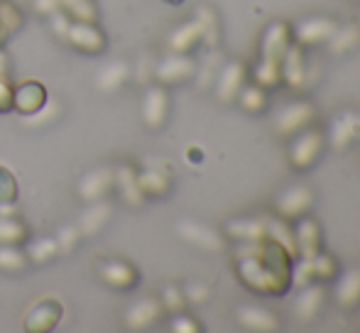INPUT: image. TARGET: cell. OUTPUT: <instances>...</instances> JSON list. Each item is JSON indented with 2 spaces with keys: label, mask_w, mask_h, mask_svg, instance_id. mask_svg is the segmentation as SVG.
Segmentation results:
<instances>
[{
  "label": "cell",
  "mask_w": 360,
  "mask_h": 333,
  "mask_svg": "<svg viewBox=\"0 0 360 333\" xmlns=\"http://www.w3.org/2000/svg\"><path fill=\"white\" fill-rule=\"evenodd\" d=\"M282 67H280V74L282 79H285L287 84L297 86V89H302L304 81H307V69H304V59H302V52H299L297 47L287 49L285 54H282Z\"/></svg>",
  "instance_id": "23"
},
{
  "label": "cell",
  "mask_w": 360,
  "mask_h": 333,
  "mask_svg": "<svg viewBox=\"0 0 360 333\" xmlns=\"http://www.w3.org/2000/svg\"><path fill=\"white\" fill-rule=\"evenodd\" d=\"M130 79V64L125 59H108L103 67L96 72V89L101 93H115Z\"/></svg>",
  "instance_id": "12"
},
{
  "label": "cell",
  "mask_w": 360,
  "mask_h": 333,
  "mask_svg": "<svg viewBox=\"0 0 360 333\" xmlns=\"http://www.w3.org/2000/svg\"><path fill=\"white\" fill-rule=\"evenodd\" d=\"M0 77H10V57L3 47H0Z\"/></svg>",
  "instance_id": "47"
},
{
  "label": "cell",
  "mask_w": 360,
  "mask_h": 333,
  "mask_svg": "<svg viewBox=\"0 0 360 333\" xmlns=\"http://www.w3.org/2000/svg\"><path fill=\"white\" fill-rule=\"evenodd\" d=\"M18 179L8 166L0 164V206H15L18 201Z\"/></svg>",
  "instance_id": "34"
},
{
  "label": "cell",
  "mask_w": 360,
  "mask_h": 333,
  "mask_svg": "<svg viewBox=\"0 0 360 333\" xmlns=\"http://www.w3.org/2000/svg\"><path fill=\"white\" fill-rule=\"evenodd\" d=\"M206 296H209V287H204V285H189L184 289V299L189 301V304H204Z\"/></svg>",
  "instance_id": "43"
},
{
  "label": "cell",
  "mask_w": 360,
  "mask_h": 333,
  "mask_svg": "<svg viewBox=\"0 0 360 333\" xmlns=\"http://www.w3.org/2000/svg\"><path fill=\"white\" fill-rule=\"evenodd\" d=\"M360 299V270H348L336 287V301L341 306H353Z\"/></svg>",
  "instance_id": "27"
},
{
  "label": "cell",
  "mask_w": 360,
  "mask_h": 333,
  "mask_svg": "<svg viewBox=\"0 0 360 333\" xmlns=\"http://www.w3.org/2000/svg\"><path fill=\"white\" fill-rule=\"evenodd\" d=\"M25 252L30 257V265H49L54 257H59V245L54 235H37L25 240Z\"/></svg>",
  "instance_id": "16"
},
{
  "label": "cell",
  "mask_w": 360,
  "mask_h": 333,
  "mask_svg": "<svg viewBox=\"0 0 360 333\" xmlns=\"http://www.w3.org/2000/svg\"><path fill=\"white\" fill-rule=\"evenodd\" d=\"M356 138H360V115H356Z\"/></svg>",
  "instance_id": "48"
},
{
  "label": "cell",
  "mask_w": 360,
  "mask_h": 333,
  "mask_svg": "<svg viewBox=\"0 0 360 333\" xmlns=\"http://www.w3.org/2000/svg\"><path fill=\"white\" fill-rule=\"evenodd\" d=\"M289 47V34H287V27L285 25H272L267 27L265 37H262V59H275L280 62L282 54L287 52Z\"/></svg>",
  "instance_id": "21"
},
{
  "label": "cell",
  "mask_w": 360,
  "mask_h": 333,
  "mask_svg": "<svg viewBox=\"0 0 360 333\" xmlns=\"http://www.w3.org/2000/svg\"><path fill=\"white\" fill-rule=\"evenodd\" d=\"M57 245H59V255H69V252H74L76 248L81 245V230L76 223H69V226H62V228L57 230Z\"/></svg>",
  "instance_id": "35"
},
{
  "label": "cell",
  "mask_w": 360,
  "mask_h": 333,
  "mask_svg": "<svg viewBox=\"0 0 360 333\" xmlns=\"http://www.w3.org/2000/svg\"><path fill=\"white\" fill-rule=\"evenodd\" d=\"M176 233L186 240V243L196 245L201 250H221L223 248V238L216 233L214 228L204 223H196V221H179L176 223Z\"/></svg>",
  "instance_id": "11"
},
{
  "label": "cell",
  "mask_w": 360,
  "mask_h": 333,
  "mask_svg": "<svg viewBox=\"0 0 360 333\" xmlns=\"http://www.w3.org/2000/svg\"><path fill=\"white\" fill-rule=\"evenodd\" d=\"M167 113H169V93L162 84L147 86L143 100H140V115H143V123L150 130H157L165 125Z\"/></svg>",
  "instance_id": "5"
},
{
  "label": "cell",
  "mask_w": 360,
  "mask_h": 333,
  "mask_svg": "<svg viewBox=\"0 0 360 333\" xmlns=\"http://www.w3.org/2000/svg\"><path fill=\"white\" fill-rule=\"evenodd\" d=\"M356 138V115L353 113H346L333 123L331 128V143L336 148H346L351 140Z\"/></svg>",
  "instance_id": "32"
},
{
  "label": "cell",
  "mask_w": 360,
  "mask_h": 333,
  "mask_svg": "<svg viewBox=\"0 0 360 333\" xmlns=\"http://www.w3.org/2000/svg\"><path fill=\"white\" fill-rule=\"evenodd\" d=\"M110 191H113V166H96L81 174V179L76 181V196L84 204L105 199Z\"/></svg>",
  "instance_id": "4"
},
{
  "label": "cell",
  "mask_w": 360,
  "mask_h": 333,
  "mask_svg": "<svg viewBox=\"0 0 360 333\" xmlns=\"http://www.w3.org/2000/svg\"><path fill=\"white\" fill-rule=\"evenodd\" d=\"M64 316V306L54 296H44L32 304V309L25 316V331L27 333H49L57 329Z\"/></svg>",
  "instance_id": "3"
},
{
  "label": "cell",
  "mask_w": 360,
  "mask_h": 333,
  "mask_svg": "<svg viewBox=\"0 0 360 333\" xmlns=\"http://www.w3.org/2000/svg\"><path fill=\"white\" fill-rule=\"evenodd\" d=\"M113 189L118 191L120 201L133 209L145 204V194L138 184V169L133 164H120L118 169H113Z\"/></svg>",
  "instance_id": "9"
},
{
  "label": "cell",
  "mask_w": 360,
  "mask_h": 333,
  "mask_svg": "<svg viewBox=\"0 0 360 333\" xmlns=\"http://www.w3.org/2000/svg\"><path fill=\"white\" fill-rule=\"evenodd\" d=\"M294 245L297 250L302 252V257L311 260L314 255L319 252V228L314 221H302L294 230Z\"/></svg>",
  "instance_id": "24"
},
{
  "label": "cell",
  "mask_w": 360,
  "mask_h": 333,
  "mask_svg": "<svg viewBox=\"0 0 360 333\" xmlns=\"http://www.w3.org/2000/svg\"><path fill=\"white\" fill-rule=\"evenodd\" d=\"M30 267V257L22 245H0V272L20 275Z\"/></svg>",
  "instance_id": "26"
},
{
  "label": "cell",
  "mask_w": 360,
  "mask_h": 333,
  "mask_svg": "<svg viewBox=\"0 0 360 333\" xmlns=\"http://www.w3.org/2000/svg\"><path fill=\"white\" fill-rule=\"evenodd\" d=\"M32 8L37 10L39 15L49 18V15H54L57 10H62V3H59V0H32Z\"/></svg>",
  "instance_id": "46"
},
{
  "label": "cell",
  "mask_w": 360,
  "mask_h": 333,
  "mask_svg": "<svg viewBox=\"0 0 360 333\" xmlns=\"http://www.w3.org/2000/svg\"><path fill=\"white\" fill-rule=\"evenodd\" d=\"M311 265H314V277L319 280H326V277L333 275V260L328 255H314L311 257Z\"/></svg>",
  "instance_id": "40"
},
{
  "label": "cell",
  "mask_w": 360,
  "mask_h": 333,
  "mask_svg": "<svg viewBox=\"0 0 360 333\" xmlns=\"http://www.w3.org/2000/svg\"><path fill=\"white\" fill-rule=\"evenodd\" d=\"M169 329L174 333H196L199 331V326H196V321L191 319V316L179 314V316H174V321H172Z\"/></svg>",
  "instance_id": "44"
},
{
  "label": "cell",
  "mask_w": 360,
  "mask_h": 333,
  "mask_svg": "<svg viewBox=\"0 0 360 333\" xmlns=\"http://www.w3.org/2000/svg\"><path fill=\"white\" fill-rule=\"evenodd\" d=\"M311 277H314V265H311V260L304 257L297 265V270H294V282H297L299 287H307L309 282H311Z\"/></svg>",
  "instance_id": "41"
},
{
  "label": "cell",
  "mask_w": 360,
  "mask_h": 333,
  "mask_svg": "<svg viewBox=\"0 0 360 333\" xmlns=\"http://www.w3.org/2000/svg\"><path fill=\"white\" fill-rule=\"evenodd\" d=\"M333 30H336V22H333V20L311 18V20L299 22L297 37L302 44H319V42H326V39L333 34Z\"/></svg>",
  "instance_id": "18"
},
{
  "label": "cell",
  "mask_w": 360,
  "mask_h": 333,
  "mask_svg": "<svg viewBox=\"0 0 360 333\" xmlns=\"http://www.w3.org/2000/svg\"><path fill=\"white\" fill-rule=\"evenodd\" d=\"M13 108V86H10L8 77H0V113Z\"/></svg>",
  "instance_id": "45"
},
{
  "label": "cell",
  "mask_w": 360,
  "mask_h": 333,
  "mask_svg": "<svg viewBox=\"0 0 360 333\" xmlns=\"http://www.w3.org/2000/svg\"><path fill=\"white\" fill-rule=\"evenodd\" d=\"M62 10L76 22H98V8L96 0H59Z\"/></svg>",
  "instance_id": "28"
},
{
  "label": "cell",
  "mask_w": 360,
  "mask_h": 333,
  "mask_svg": "<svg viewBox=\"0 0 360 333\" xmlns=\"http://www.w3.org/2000/svg\"><path fill=\"white\" fill-rule=\"evenodd\" d=\"M238 98H240L243 108L252 110V113L265 105V93H262V89H257V86H243V89L238 91Z\"/></svg>",
  "instance_id": "37"
},
{
  "label": "cell",
  "mask_w": 360,
  "mask_h": 333,
  "mask_svg": "<svg viewBox=\"0 0 360 333\" xmlns=\"http://www.w3.org/2000/svg\"><path fill=\"white\" fill-rule=\"evenodd\" d=\"M265 223H267V235H270L277 245H282L289 255H294L297 245H294V233L289 230V226L282 223V221H265Z\"/></svg>",
  "instance_id": "33"
},
{
  "label": "cell",
  "mask_w": 360,
  "mask_h": 333,
  "mask_svg": "<svg viewBox=\"0 0 360 333\" xmlns=\"http://www.w3.org/2000/svg\"><path fill=\"white\" fill-rule=\"evenodd\" d=\"M243 81H245V67L240 62H231L223 67L221 77H218V84H216V93L223 103L233 100L238 96V91L243 89Z\"/></svg>",
  "instance_id": "15"
},
{
  "label": "cell",
  "mask_w": 360,
  "mask_h": 333,
  "mask_svg": "<svg viewBox=\"0 0 360 333\" xmlns=\"http://www.w3.org/2000/svg\"><path fill=\"white\" fill-rule=\"evenodd\" d=\"M49 25H52L54 34H59V37H64L69 30V25H72V18H69L64 10H57L54 15H49Z\"/></svg>",
  "instance_id": "42"
},
{
  "label": "cell",
  "mask_w": 360,
  "mask_h": 333,
  "mask_svg": "<svg viewBox=\"0 0 360 333\" xmlns=\"http://www.w3.org/2000/svg\"><path fill=\"white\" fill-rule=\"evenodd\" d=\"M138 184L145 196H165L169 191V174L162 166L147 164L138 169Z\"/></svg>",
  "instance_id": "17"
},
{
  "label": "cell",
  "mask_w": 360,
  "mask_h": 333,
  "mask_svg": "<svg viewBox=\"0 0 360 333\" xmlns=\"http://www.w3.org/2000/svg\"><path fill=\"white\" fill-rule=\"evenodd\" d=\"M321 133H316V130H307V133H302L297 140H294L292 145V152H289V157H292V162L297 166H309L316 159L319 150H321Z\"/></svg>",
  "instance_id": "14"
},
{
  "label": "cell",
  "mask_w": 360,
  "mask_h": 333,
  "mask_svg": "<svg viewBox=\"0 0 360 333\" xmlns=\"http://www.w3.org/2000/svg\"><path fill=\"white\" fill-rule=\"evenodd\" d=\"M155 79L157 84L162 86H169V84H181L186 81V79L194 74V62H191L186 54H167L165 59H160V62L155 64Z\"/></svg>",
  "instance_id": "6"
},
{
  "label": "cell",
  "mask_w": 360,
  "mask_h": 333,
  "mask_svg": "<svg viewBox=\"0 0 360 333\" xmlns=\"http://www.w3.org/2000/svg\"><path fill=\"white\" fill-rule=\"evenodd\" d=\"M196 20L201 22V30H204V39L214 44L216 42V20H214V13H211L209 8H199V10H196Z\"/></svg>",
  "instance_id": "39"
},
{
  "label": "cell",
  "mask_w": 360,
  "mask_h": 333,
  "mask_svg": "<svg viewBox=\"0 0 360 333\" xmlns=\"http://www.w3.org/2000/svg\"><path fill=\"white\" fill-rule=\"evenodd\" d=\"M314 115V108L304 100H297V103H289L287 108H282L275 118V125L282 135H292L297 130H302L304 125L311 120Z\"/></svg>",
  "instance_id": "13"
},
{
  "label": "cell",
  "mask_w": 360,
  "mask_h": 333,
  "mask_svg": "<svg viewBox=\"0 0 360 333\" xmlns=\"http://www.w3.org/2000/svg\"><path fill=\"white\" fill-rule=\"evenodd\" d=\"M47 105V89L39 81H22L13 89V108L22 115H37Z\"/></svg>",
  "instance_id": "7"
},
{
  "label": "cell",
  "mask_w": 360,
  "mask_h": 333,
  "mask_svg": "<svg viewBox=\"0 0 360 333\" xmlns=\"http://www.w3.org/2000/svg\"><path fill=\"white\" fill-rule=\"evenodd\" d=\"M98 277L105 287L118 289V292L133 289L140 280L135 265L128 260H123V257H101L98 260Z\"/></svg>",
  "instance_id": "2"
},
{
  "label": "cell",
  "mask_w": 360,
  "mask_h": 333,
  "mask_svg": "<svg viewBox=\"0 0 360 333\" xmlns=\"http://www.w3.org/2000/svg\"><path fill=\"white\" fill-rule=\"evenodd\" d=\"M110 216H113V206H110V201H105V199L91 201V204H86V209L81 211L76 226H79V230H81L84 238H91V235L101 233V230L108 226Z\"/></svg>",
  "instance_id": "8"
},
{
  "label": "cell",
  "mask_w": 360,
  "mask_h": 333,
  "mask_svg": "<svg viewBox=\"0 0 360 333\" xmlns=\"http://www.w3.org/2000/svg\"><path fill=\"white\" fill-rule=\"evenodd\" d=\"M228 233L240 240H262L267 235L265 221H233L228 223Z\"/></svg>",
  "instance_id": "30"
},
{
  "label": "cell",
  "mask_w": 360,
  "mask_h": 333,
  "mask_svg": "<svg viewBox=\"0 0 360 333\" xmlns=\"http://www.w3.org/2000/svg\"><path fill=\"white\" fill-rule=\"evenodd\" d=\"M162 309H165V306H162L160 299H155V296H143V299H138L133 306H128V311H125V326L133 331H143L160 319Z\"/></svg>",
  "instance_id": "10"
},
{
  "label": "cell",
  "mask_w": 360,
  "mask_h": 333,
  "mask_svg": "<svg viewBox=\"0 0 360 333\" xmlns=\"http://www.w3.org/2000/svg\"><path fill=\"white\" fill-rule=\"evenodd\" d=\"M321 299H323V289L321 287H309L299 294L297 299V316L302 321H311L314 314L319 311V306H321Z\"/></svg>",
  "instance_id": "29"
},
{
  "label": "cell",
  "mask_w": 360,
  "mask_h": 333,
  "mask_svg": "<svg viewBox=\"0 0 360 333\" xmlns=\"http://www.w3.org/2000/svg\"><path fill=\"white\" fill-rule=\"evenodd\" d=\"M309 206H311V191H309L307 186H292V189H287L285 194L280 196V201H277V211H280L282 216H287V218H294V216L304 214Z\"/></svg>",
  "instance_id": "20"
},
{
  "label": "cell",
  "mask_w": 360,
  "mask_h": 333,
  "mask_svg": "<svg viewBox=\"0 0 360 333\" xmlns=\"http://www.w3.org/2000/svg\"><path fill=\"white\" fill-rule=\"evenodd\" d=\"M64 39L74 49H79L81 54H89V57H98L108 47V39H105L103 30L98 27V22H76V20H72Z\"/></svg>",
  "instance_id": "1"
},
{
  "label": "cell",
  "mask_w": 360,
  "mask_h": 333,
  "mask_svg": "<svg viewBox=\"0 0 360 333\" xmlns=\"http://www.w3.org/2000/svg\"><path fill=\"white\" fill-rule=\"evenodd\" d=\"M238 321H240L245 329L252 331H275L277 319L265 309H255V306H243L238 309Z\"/></svg>",
  "instance_id": "25"
},
{
  "label": "cell",
  "mask_w": 360,
  "mask_h": 333,
  "mask_svg": "<svg viewBox=\"0 0 360 333\" xmlns=\"http://www.w3.org/2000/svg\"><path fill=\"white\" fill-rule=\"evenodd\" d=\"M204 39V30H201L199 20H189V22L179 25L174 32L169 34V49L176 54H186L189 49H194V44Z\"/></svg>",
  "instance_id": "19"
},
{
  "label": "cell",
  "mask_w": 360,
  "mask_h": 333,
  "mask_svg": "<svg viewBox=\"0 0 360 333\" xmlns=\"http://www.w3.org/2000/svg\"><path fill=\"white\" fill-rule=\"evenodd\" d=\"M360 42V30L358 25H346V27H336L333 34L328 37V44H331V52H348Z\"/></svg>",
  "instance_id": "31"
},
{
  "label": "cell",
  "mask_w": 360,
  "mask_h": 333,
  "mask_svg": "<svg viewBox=\"0 0 360 333\" xmlns=\"http://www.w3.org/2000/svg\"><path fill=\"white\" fill-rule=\"evenodd\" d=\"M162 306L165 309H169V311H181L184 309V304H186V299H184V292L179 289L176 285H167L165 289H162Z\"/></svg>",
  "instance_id": "38"
},
{
  "label": "cell",
  "mask_w": 360,
  "mask_h": 333,
  "mask_svg": "<svg viewBox=\"0 0 360 333\" xmlns=\"http://www.w3.org/2000/svg\"><path fill=\"white\" fill-rule=\"evenodd\" d=\"M30 238V228L22 218L13 214H0V245H25Z\"/></svg>",
  "instance_id": "22"
},
{
  "label": "cell",
  "mask_w": 360,
  "mask_h": 333,
  "mask_svg": "<svg viewBox=\"0 0 360 333\" xmlns=\"http://www.w3.org/2000/svg\"><path fill=\"white\" fill-rule=\"evenodd\" d=\"M282 79L280 74V62L275 59H262L255 69V81L260 86H277V81Z\"/></svg>",
  "instance_id": "36"
}]
</instances>
